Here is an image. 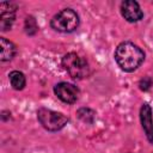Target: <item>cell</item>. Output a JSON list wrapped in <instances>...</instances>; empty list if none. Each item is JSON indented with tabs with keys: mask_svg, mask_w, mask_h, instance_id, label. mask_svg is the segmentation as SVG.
Instances as JSON below:
<instances>
[{
	"mask_svg": "<svg viewBox=\"0 0 153 153\" xmlns=\"http://www.w3.org/2000/svg\"><path fill=\"white\" fill-rule=\"evenodd\" d=\"M14 12L16 6L11 2H1L0 4V27L2 31L11 29L14 22Z\"/></svg>",
	"mask_w": 153,
	"mask_h": 153,
	"instance_id": "cell-7",
	"label": "cell"
},
{
	"mask_svg": "<svg viewBox=\"0 0 153 153\" xmlns=\"http://www.w3.org/2000/svg\"><path fill=\"white\" fill-rule=\"evenodd\" d=\"M140 118L142 128L146 133L147 139L153 143V121H152V109L148 104H143L140 110Z\"/></svg>",
	"mask_w": 153,
	"mask_h": 153,
	"instance_id": "cell-8",
	"label": "cell"
},
{
	"mask_svg": "<svg viewBox=\"0 0 153 153\" xmlns=\"http://www.w3.org/2000/svg\"><path fill=\"white\" fill-rule=\"evenodd\" d=\"M62 66L73 79H82L88 72L86 61L75 53L66 54L62 59Z\"/></svg>",
	"mask_w": 153,
	"mask_h": 153,
	"instance_id": "cell-4",
	"label": "cell"
},
{
	"mask_svg": "<svg viewBox=\"0 0 153 153\" xmlns=\"http://www.w3.org/2000/svg\"><path fill=\"white\" fill-rule=\"evenodd\" d=\"M37 117H38V121L41 122V124L47 130H50V131L60 130L68 122V118L63 114L56 112V111H53V110H49L45 108H41L37 111Z\"/></svg>",
	"mask_w": 153,
	"mask_h": 153,
	"instance_id": "cell-3",
	"label": "cell"
},
{
	"mask_svg": "<svg viewBox=\"0 0 153 153\" xmlns=\"http://www.w3.org/2000/svg\"><path fill=\"white\" fill-rule=\"evenodd\" d=\"M121 13L124 17V19H127L130 23L139 22L143 16L139 4L136 1H134V0L123 1L121 4Z\"/></svg>",
	"mask_w": 153,
	"mask_h": 153,
	"instance_id": "cell-6",
	"label": "cell"
},
{
	"mask_svg": "<svg viewBox=\"0 0 153 153\" xmlns=\"http://www.w3.org/2000/svg\"><path fill=\"white\" fill-rule=\"evenodd\" d=\"M54 92L57 96L59 99H61L65 103L72 104L74 103L79 97V90L76 86L69 82H59L54 87Z\"/></svg>",
	"mask_w": 153,
	"mask_h": 153,
	"instance_id": "cell-5",
	"label": "cell"
},
{
	"mask_svg": "<svg viewBox=\"0 0 153 153\" xmlns=\"http://www.w3.org/2000/svg\"><path fill=\"white\" fill-rule=\"evenodd\" d=\"M37 24H36V20L32 18V17H29L26 18L25 20V30L29 35H33L36 31H37Z\"/></svg>",
	"mask_w": 153,
	"mask_h": 153,
	"instance_id": "cell-11",
	"label": "cell"
},
{
	"mask_svg": "<svg viewBox=\"0 0 153 153\" xmlns=\"http://www.w3.org/2000/svg\"><path fill=\"white\" fill-rule=\"evenodd\" d=\"M143 51L131 42H122L115 51V60L117 65L126 72L135 71L143 61Z\"/></svg>",
	"mask_w": 153,
	"mask_h": 153,
	"instance_id": "cell-1",
	"label": "cell"
},
{
	"mask_svg": "<svg viewBox=\"0 0 153 153\" xmlns=\"http://www.w3.org/2000/svg\"><path fill=\"white\" fill-rule=\"evenodd\" d=\"M51 27L61 32H72L79 25V17L72 8H65L51 19Z\"/></svg>",
	"mask_w": 153,
	"mask_h": 153,
	"instance_id": "cell-2",
	"label": "cell"
},
{
	"mask_svg": "<svg viewBox=\"0 0 153 153\" xmlns=\"http://www.w3.org/2000/svg\"><path fill=\"white\" fill-rule=\"evenodd\" d=\"M152 85V81H151V79L149 78H145V79H142L141 80V82H140V88L141 90H143V91H146V90H148L149 88V86Z\"/></svg>",
	"mask_w": 153,
	"mask_h": 153,
	"instance_id": "cell-12",
	"label": "cell"
},
{
	"mask_svg": "<svg viewBox=\"0 0 153 153\" xmlns=\"http://www.w3.org/2000/svg\"><path fill=\"white\" fill-rule=\"evenodd\" d=\"M0 47H1V54H0V59L1 61H10L13 59V56L16 55V47L12 42L7 41L6 38L1 37L0 38Z\"/></svg>",
	"mask_w": 153,
	"mask_h": 153,
	"instance_id": "cell-9",
	"label": "cell"
},
{
	"mask_svg": "<svg viewBox=\"0 0 153 153\" xmlns=\"http://www.w3.org/2000/svg\"><path fill=\"white\" fill-rule=\"evenodd\" d=\"M10 82L14 90H23L25 86V76L22 72L19 71H13L8 75Z\"/></svg>",
	"mask_w": 153,
	"mask_h": 153,
	"instance_id": "cell-10",
	"label": "cell"
}]
</instances>
